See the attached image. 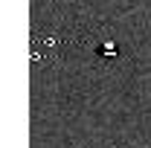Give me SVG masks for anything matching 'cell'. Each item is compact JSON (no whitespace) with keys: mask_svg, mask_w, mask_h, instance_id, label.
Instances as JSON below:
<instances>
[{"mask_svg":"<svg viewBox=\"0 0 151 148\" xmlns=\"http://www.w3.org/2000/svg\"><path fill=\"white\" fill-rule=\"evenodd\" d=\"M58 38L55 35H47V32H38L32 38V61L35 64H47V61H52L58 55Z\"/></svg>","mask_w":151,"mask_h":148,"instance_id":"1","label":"cell"}]
</instances>
